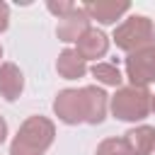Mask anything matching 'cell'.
Returning a JSON list of instances; mask_svg holds the SVG:
<instances>
[{
    "label": "cell",
    "mask_w": 155,
    "mask_h": 155,
    "mask_svg": "<svg viewBox=\"0 0 155 155\" xmlns=\"http://www.w3.org/2000/svg\"><path fill=\"white\" fill-rule=\"evenodd\" d=\"M0 58H2V46H0Z\"/></svg>",
    "instance_id": "d6986e66"
},
{
    "label": "cell",
    "mask_w": 155,
    "mask_h": 155,
    "mask_svg": "<svg viewBox=\"0 0 155 155\" xmlns=\"http://www.w3.org/2000/svg\"><path fill=\"white\" fill-rule=\"evenodd\" d=\"M92 75L99 80V82H104V85H111V87H119L121 85V73H119V68L114 65V63H94L92 65Z\"/></svg>",
    "instance_id": "4fadbf2b"
},
{
    "label": "cell",
    "mask_w": 155,
    "mask_h": 155,
    "mask_svg": "<svg viewBox=\"0 0 155 155\" xmlns=\"http://www.w3.org/2000/svg\"><path fill=\"white\" fill-rule=\"evenodd\" d=\"M82 92H85V102H87V124H92V126H97V124H102L104 121V116H107V92L104 90H99V87H94V85H87V87H82Z\"/></svg>",
    "instance_id": "8fae6325"
},
{
    "label": "cell",
    "mask_w": 155,
    "mask_h": 155,
    "mask_svg": "<svg viewBox=\"0 0 155 155\" xmlns=\"http://www.w3.org/2000/svg\"><path fill=\"white\" fill-rule=\"evenodd\" d=\"M53 111L63 124H82L87 119V102H85V92L80 90H61L56 102H53Z\"/></svg>",
    "instance_id": "277c9868"
},
{
    "label": "cell",
    "mask_w": 155,
    "mask_h": 155,
    "mask_svg": "<svg viewBox=\"0 0 155 155\" xmlns=\"http://www.w3.org/2000/svg\"><path fill=\"white\" fill-rule=\"evenodd\" d=\"M56 70L65 80H78L87 73V61L75 48H65V51H61V56L56 61Z\"/></svg>",
    "instance_id": "30bf717a"
},
{
    "label": "cell",
    "mask_w": 155,
    "mask_h": 155,
    "mask_svg": "<svg viewBox=\"0 0 155 155\" xmlns=\"http://www.w3.org/2000/svg\"><path fill=\"white\" fill-rule=\"evenodd\" d=\"M75 44H78L75 51H78L85 61H97V58H102V56L107 53V48H109V39H107V34L99 31V29H94V27H90Z\"/></svg>",
    "instance_id": "ba28073f"
},
{
    "label": "cell",
    "mask_w": 155,
    "mask_h": 155,
    "mask_svg": "<svg viewBox=\"0 0 155 155\" xmlns=\"http://www.w3.org/2000/svg\"><path fill=\"white\" fill-rule=\"evenodd\" d=\"M56 138V126L46 116H29L12 138L10 155H44Z\"/></svg>",
    "instance_id": "6da1fadb"
},
{
    "label": "cell",
    "mask_w": 155,
    "mask_h": 155,
    "mask_svg": "<svg viewBox=\"0 0 155 155\" xmlns=\"http://www.w3.org/2000/svg\"><path fill=\"white\" fill-rule=\"evenodd\" d=\"M90 19H97L99 24H114L124 12H128V0H90L82 5Z\"/></svg>",
    "instance_id": "8992f818"
},
{
    "label": "cell",
    "mask_w": 155,
    "mask_h": 155,
    "mask_svg": "<svg viewBox=\"0 0 155 155\" xmlns=\"http://www.w3.org/2000/svg\"><path fill=\"white\" fill-rule=\"evenodd\" d=\"M114 41L126 53H136L140 48H148V46L155 44V24L143 15H133L124 24L116 27Z\"/></svg>",
    "instance_id": "7a4b0ae2"
},
{
    "label": "cell",
    "mask_w": 155,
    "mask_h": 155,
    "mask_svg": "<svg viewBox=\"0 0 155 155\" xmlns=\"http://www.w3.org/2000/svg\"><path fill=\"white\" fill-rule=\"evenodd\" d=\"M150 109H153V111H155V94H153V97H150Z\"/></svg>",
    "instance_id": "ac0fdd59"
},
{
    "label": "cell",
    "mask_w": 155,
    "mask_h": 155,
    "mask_svg": "<svg viewBox=\"0 0 155 155\" xmlns=\"http://www.w3.org/2000/svg\"><path fill=\"white\" fill-rule=\"evenodd\" d=\"M150 97L148 87H119L111 97V114L119 121H140L150 111Z\"/></svg>",
    "instance_id": "3957f363"
},
{
    "label": "cell",
    "mask_w": 155,
    "mask_h": 155,
    "mask_svg": "<svg viewBox=\"0 0 155 155\" xmlns=\"http://www.w3.org/2000/svg\"><path fill=\"white\" fill-rule=\"evenodd\" d=\"M5 136H7V121L0 116V143L5 140Z\"/></svg>",
    "instance_id": "e0dca14e"
},
{
    "label": "cell",
    "mask_w": 155,
    "mask_h": 155,
    "mask_svg": "<svg viewBox=\"0 0 155 155\" xmlns=\"http://www.w3.org/2000/svg\"><path fill=\"white\" fill-rule=\"evenodd\" d=\"M87 29H90V15L85 12L82 5H78L70 15H65V17L58 19L56 34H58L61 41H78Z\"/></svg>",
    "instance_id": "52a82bcc"
},
{
    "label": "cell",
    "mask_w": 155,
    "mask_h": 155,
    "mask_svg": "<svg viewBox=\"0 0 155 155\" xmlns=\"http://www.w3.org/2000/svg\"><path fill=\"white\" fill-rule=\"evenodd\" d=\"M126 75L133 87H148L150 82H155V44L136 53H128Z\"/></svg>",
    "instance_id": "5b68a950"
},
{
    "label": "cell",
    "mask_w": 155,
    "mask_h": 155,
    "mask_svg": "<svg viewBox=\"0 0 155 155\" xmlns=\"http://www.w3.org/2000/svg\"><path fill=\"white\" fill-rule=\"evenodd\" d=\"M124 140L128 143L133 155H148L155 148V128L153 126H136L124 136Z\"/></svg>",
    "instance_id": "7c38bea8"
},
{
    "label": "cell",
    "mask_w": 155,
    "mask_h": 155,
    "mask_svg": "<svg viewBox=\"0 0 155 155\" xmlns=\"http://www.w3.org/2000/svg\"><path fill=\"white\" fill-rule=\"evenodd\" d=\"M46 7H48V12H53V15L61 19V17L70 15V12H73L78 5H75L73 0H48V2H46Z\"/></svg>",
    "instance_id": "9a60e30c"
},
{
    "label": "cell",
    "mask_w": 155,
    "mask_h": 155,
    "mask_svg": "<svg viewBox=\"0 0 155 155\" xmlns=\"http://www.w3.org/2000/svg\"><path fill=\"white\" fill-rule=\"evenodd\" d=\"M10 24V5L0 0V31H5Z\"/></svg>",
    "instance_id": "2e32d148"
},
{
    "label": "cell",
    "mask_w": 155,
    "mask_h": 155,
    "mask_svg": "<svg viewBox=\"0 0 155 155\" xmlns=\"http://www.w3.org/2000/svg\"><path fill=\"white\" fill-rule=\"evenodd\" d=\"M24 90V75L15 63H2L0 65V94L7 102H15Z\"/></svg>",
    "instance_id": "9c48e42d"
},
{
    "label": "cell",
    "mask_w": 155,
    "mask_h": 155,
    "mask_svg": "<svg viewBox=\"0 0 155 155\" xmlns=\"http://www.w3.org/2000/svg\"><path fill=\"white\" fill-rule=\"evenodd\" d=\"M94 155H133V153H131V148L124 138H107L97 145Z\"/></svg>",
    "instance_id": "5bb4252c"
}]
</instances>
